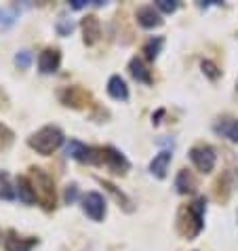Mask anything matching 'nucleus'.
<instances>
[{
  "label": "nucleus",
  "mask_w": 238,
  "mask_h": 251,
  "mask_svg": "<svg viewBox=\"0 0 238 251\" xmlns=\"http://www.w3.org/2000/svg\"><path fill=\"white\" fill-rule=\"evenodd\" d=\"M205 211H207V201L205 199H196L192 205H188L179 215V230L181 234L188 239H194L196 234L205 226Z\"/></svg>",
  "instance_id": "obj_1"
},
{
  "label": "nucleus",
  "mask_w": 238,
  "mask_h": 251,
  "mask_svg": "<svg viewBox=\"0 0 238 251\" xmlns=\"http://www.w3.org/2000/svg\"><path fill=\"white\" fill-rule=\"evenodd\" d=\"M27 144H30V148H34L38 154H53V152L64 144V133H61L57 127L48 125V127H43L40 131H36V133L27 139Z\"/></svg>",
  "instance_id": "obj_2"
},
{
  "label": "nucleus",
  "mask_w": 238,
  "mask_h": 251,
  "mask_svg": "<svg viewBox=\"0 0 238 251\" xmlns=\"http://www.w3.org/2000/svg\"><path fill=\"white\" fill-rule=\"evenodd\" d=\"M32 188L36 194V201L45 209H53L55 207V186L53 179L47 176L43 169H32Z\"/></svg>",
  "instance_id": "obj_3"
},
{
  "label": "nucleus",
  "mask_w": 238,
  "mask_h": 251,
  "mask_svg": "<svg viewBox=\"0 0 238 251\" xmlns=\"http://www.w3.org/2000/svg\"><path fill=\"white\" fill-rule=\"evenodd\" d=\"M190 158L192 163L196 165V169L202 171V173H211L213 167H215V150L211 146H196V148L190 150Z\"/></svg>",
  "instance_id": "obj_4"
},
{
  "label": "nucleus",
  "mask_w": 238,
  "mask_h": 251,
  "mask_svg": "<svg viewBox=\"0 0 238 251\" xmlns=\"http://www.w3.org/2000/svg\"><path fill=\"white\" fill-rule=\"evenodd\" d=\"M82 207H85V213L91 220L101 222L106 218V201L99 192H89L85 199H82Z\"/></svg>",
  "instance_id": "obj_5"
},
{
  "label": "nucleus",
  "mask_w": 238,
  "mask_h": 251,
  "mask_svg": "<svg viewBox=\"0 0 238 251\" xmlns=\"http://www.w3.org/2000/svg\"><path fill=\"white\" fill-rule=\"evenodd\" d=\"M103 165L114 173H124L129 169V160L124 158V154H120V152L114 150V148H103Z\"/></svg>",
  "instance_id": "obj_6"
},
{
  "label": "nucleus",
  "mask_w": 238,
  "mask_h": 251,
  "mask_svg": "<svg viewBox=\"0 0 238 251\" xmlns=\"http://www.w3.org/2000/svg\"><path fill=\"white\" fill-rule=\"evenodd\" d=\"M89 100H91L89 93L80 87H68L66 91L61 93V101H64L66 106H72V108H85Z\"/></svg>",
  "instance_id": "obj_7"
},
{
  "label": "nucleus",
  "mask_w": 238,
  "mask_h": 251,
  "mask_svg": "<svg viewBox=\"0 0 238 251\" xmlns=\"http://www.w3.org/2000/svg\"><path fill=\"white\" fill-rule=\"evenodd\" d=\"M59 64H61V55H59L57 49H45L38 57V68L43 74L55 72V70L59 68Z\"/></svg>",
  "instance_id": "obj_8"
},
{
  "label": "nucleus",
  "mask_w": 238,
  "mask_h": 251,
  "mask_svg": "<svg viewBox=\"0 0 238 251\" xmlns=\"http://www.w3.org/2000/svg\"><path fill=\"white\" fill-rule=\"evenodd\" d=\"M82 34H85V45H95L101 36V24L95 15H87L82 19Z\"/></svg>",
  "instance_id": "obj_9"
},
{
  "label": "nucleus",
  "mask_w": 238,
  "mask_h": 251,
  "mask_svg": "<svg viewBox=\"0 0 238 251\" xmlns=\"http://www.w3.org/2000/svg\"><path fill=\"white\" fill-rule=\"evenodd\" d=\"M34 245H36V239H19L13 230L6 234V239H4V249L6 251H32Z\"/></svg>",
  "instance_id": "obj_10"
},
{
  "label": "nucleus",
  "mask_w": 238,
  "mask_h": 251,
  "mask_svg": "<svg viewBox=\"0 0 238 251\" xmlns=\"http://www.w3.org/2000/svg\"><path fill=\"white\" fill-rule=\"evenodd\" d=\"M137 22L142 27H158L160 24H163V19H160V15L156 11H154V6H142V9L137 11Z\"/></svg>",
  "instance_id": "obj_11"
},
{
  "label": "nucleus",
  "mask_w": 238,
  "mask_h": 251,
  "mask_svg": "<svg viewBox=\"0 0 238 251\" xmlns=\"http://www.w3.org/2000/svg\"><path fill=\"white\" fill-rule=\"evenodd\" d=\"M17 197L25 205H34V203H36V194H34L32 182L27 177H19L17 179Z\"/></svg>",
  "instance_id": "obj_12"
},
{
  "label": "nucleus",
  "mask_w": 238,
  "mask_h": 251,
  "mask_svg": "<svg viewBox=\"0 0 238 251\" xmlns=\"http://www.w3.org/2000/svg\"><path fill=\"white\" fill-rule=\"evenodd\" d=\"M169 163H171V152H160L158 156H154V160L150 163L152 176H156V177L163 179L167 176V169H169Z\"/></svg>",
  "instance_id": "obj_13"
},
{
  "label": "nucleus",
  "mask_w": 238,
  "mask_h": 251,
  "mask_svg": "<svg viewBox=\"0 0 238 251\" xmlns=\"http://www.w3.org/2000/svg\"><path fill=\"white\" fill-rule=\"evenodd\" d=\"M108 93L114 97V100H127L129 97V89H127V82H124L120 76H112L108 80Z\"/></svg>",
  "instance_id": "obj_14"
},
{
  "label": "nucleus",
  "mask_w": 238,
  "mask_h": 251,
  "mask_svg": "<svg viewBox=\"0 0 238 251\" xmlns=\"http://www.w3.org/2000/svg\"><path fill=\"white\" fill-rule=\"evenodd\" d=\"M175 188H177V192H181V194L194 192V188H196V179L192 177V173H190V171H179L177 179H175Z\"/></svg>",
  "instance_id": "obj_15"
},
{
  "label": "nucleus",
  "mask_w": 238,
  "mask_h": 251,
  "mask_svg": "<svg viewBox=\"0 0 238 251\" xmlns=\"http://www.w3.org/2000/svg\"><path fill=\"white\" fill-rule=\"evenodd\" d=\"M129 70H131L133 78H137L139 82H145V85H150V82H152V76H150L148 70H145V66L142 64V59L133 57L131 64H129Z\"/></svg>",
  "instance_id": "obj_16"
},
{
  "label": "nucleus",
  "mask_w": 238,
  "mask_h": 251,
  "mask_svg": "<svg viewBox=\"0 0 238 251\" xmlns=\"http://www.w3.org/2000/svg\"><path fill=\"white\" fill-rule=\"evenodd\" d=\"M68 156L70 158H74V160H80V163H87V156H89V146L85 144H80V142H76V139H72V142L68 144Z\"/></svg>",
  "instance_id": "obj_17"
},
{
  "label": "nucleus",
  "mask_w": 238,
  "mask_h": 251,
  "mask_svg": "<svg viewBox=\"0 0 238 251\" xmlns=\"http://www.w3.org/2000/svg\"><path fill=\"white\" fill-rule=\"evenodd\" d=\"M163 45H165V40L160 38V36L150 38L148 43H145V47H143L145 57H148V59H156V57H158V53H160V49H163Z\"/></svg>",
  "instance_id": "obj_18"
},
{
  "label": "nucleus",
  "mask_w": 238,
  "mask_h": 251,
  "mask_svg": "<svg viewBox=\"0 0 238 251\" xmlns=\"http://www.w3.org/2000/svg\"><path fill=\"white\" fill-rule=\"evenodd\" d=\"M15 194H17V190H13L11 188L9 176H6V173H0V199L11 201V199H15Z\"/></svg>",
  "instance_id": "obj_19"
},
{
  "label": "nucleus",
  "mask_w": 238,
  "mask_h": 251,
  "mask_svg": "<svg viewBox=\"0 0 238 251\" xmlns=\"http://www.w3.org/2000/svg\"><path fill=\"white\" fill-rule=\"evenodd\" d=\"M13 137H15L13 135V131L9 127H4V125H0V152L6 150L13 144Z\"/></svg>",
  "instance_id": "obj_20"
},
{
  "label": "nucleus",
  "mask_w": 238,
  "mask_h": 251,
  "mask_svg": "<svg viewBox=\"0 0 238 251\" xmlns=\"http://www.w3.org/2000/svg\"><path fill=\"white\" fill-rule=\"evenodd\" d=\"M30 64H32V53H30V51H19V53L15 55V66H17L19 70L30 68Z\"/></svg>",
  "instance_id": "obj_21"
},
{
  "label": "nucleus",
  "mask_w": 238,
  "mask_h": 251,
  "mask_svg": "<svg viewBox=\"0 0 238 251\" xmlns=\"http://www.w3.org/2000/svg\"><path fill=\"white\" fill-rule=\"evenodd\" d=\"M72 30H74V24L61 15V17L57 19V32L61 34V36H68V34H72Z\"/></svg>",
  "instance_id": "obj_22"
},
{
  "label": "nucleus",
  "mask_w": 238,
  "mask_h": 251,
  "mask_svg": "<svg viewBox=\"0 0 238 251\" xmlns=\"http://www.w3.org/2000/svg\"><path fill=\"white\" fill-rule=\"evenodd\" d=\"M177 6H179V4L175 2V0H156V9H160L163 13H167V15L177 11Z\"/></svg>",
  "instance_id": "obj_23"
},
{
  "label": "nucleus",
  "mask_w": 238,
  "mask_h": 251,
  "mask_svg": "<svg viewBox=\"0 0 238 251\" xmlns=\"http://www.w3.org/2000/svg\"><path fill=\"white\" fill-rule=\"evenodd\" d=\"M15 19H17L15 9H0V24L11 25L13 22H15Z\"/></svg>",
  "instance_id": "obj_24"
},
{
  "label": "nucleus",
  "mask_w": 238,
  "mask_h": 251,
  "mask_svg": "<svg viewBox=\"0 0 238 251\" xmlns=\"http://www.w3.org/2000/svg\"><path fill=\"white\" fill-rule=\"evenodd\" d=\"M202 72H205L209 78L211 80H215V78H219V70H217V66L213 64V61H202Z\"/></svg>",
  "instance_id": "obj_25"
},
{
  "label": "nucleus",
  "mask_w": 238,
  "mask_h": 251,
  "mask_svg": "<svg viewBox=\"0 0 238 251\" xmlns=\"http://www.w3.org/2000/svg\"><path fill=\"white\" fill-rule=\"evenodd\" d=\"M226 135L232 139V142H238V121H234V123L226 129Z\"/></svg>",
  "instance_id": "obj_26"
},
{
  "label": "nucleus",
  "mask_w": 238,
  "mask_h": 251,
  "mask_svg": "<svg viewBox=\"0 0 238 251\" xmlns=\"http://www.w3.org/2000/svg\"><path fill=\"white\" fill-rule=\"evenodd\" d=\"M76 192H78L76 190V186H68V190H66V201L68 203H72V201L76 199Z\"/></svg>",
  "instance_id": "obj_27"
},
{
  "label": "nucleus",
  "mask_w": 238,
  "mask_h": 251,
  "mask_svg": "<svg viewBox=\"0 0 238 251\" xmlns=\"http://www.w3.org/2000/svg\"><path fill=\"white\" fill-rule=\"evenodd\" d=\"M70 4H72V9H82V6H87L89 2H87V0H72Z\"/></svg>",
  "instance_id": "obj_28"
}]
</instances>
